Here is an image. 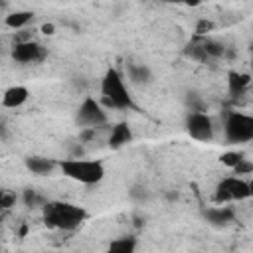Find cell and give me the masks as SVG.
<instances>
[{"instance_id": "24", "label": "cell", "mask_w": 253, "mask_h": 253, "mask_svg": "<svg viewBox=\"0 0 253 253\" xmlns=\"http://www.w3.org/2000/svg\"><path fill=\"white\" fill-rule=\"evenodd\" d=\"M200 2H202V0H186L184 4H188V6H198Z\"/></svg>"}, {"instance_id": "5", "label": "cell", "mask_w": 253, "mask_h": 253, "mask_svg": "<svg viewBox=\"0 0 253 253\" xmlns=\"http://www.w3.org/2000/svg\"><path fill=\"white\" fill-rule=\"evenodd\" d=\"M253 194L251 184L247 180H243L241 176H227L223 178L213 194V202L215 204H229V202H241V200H249Z\"/></svg>"}, {"instance_id": "15", "label": "cell", "mask_w": 253, "mask_h": 253, "mask_svg": "<svg viewBox=\"0 0 253 253\" xmlns=\"http://www.w3.org/2000/svg\"><path fill=\"white\" fill-rule=\"evenodd\" d=\"M32 20H34V12H30V10H16V12L8 14L4 22L12 30H24Z\"/></svg>"}, {"instance_id": "2", "label": "cell", "mask_w": 253, "mask_h": 253, "mask_svg": "<svg viewBox=\"0 0 253 253\" xmlns=\"http://www.w3.org/2000/svg\"><path fill=\"white\" fill-rule=\"evenodd\" d=\"M57 168L63 172V176H67L79 184H85V186L99 184L105 178V166L99 160L65 158V160L57 162Z\"/></svg>"}, {"instance_id": "21", "label": "cell", "mask_w": 253, "mask_h": 253, "mask_svg": "<svg viewBox=\"0 0 253 253\" xmlns=\"http://www.w3.org/2000/svg\"><path fill=\"white\" fill-rule=\"evenodd\" d=\"M24 200H26L28 206H36V204H42V206H43V200H42L34 190H26V192H24Z\"/></svg>"}, {"instance_id": "14", "label": "cell", "mask_w": 253, "mask_h": 253, "mask_svg": "<svg viewBox=\"0 0 253 253\" xmlns=\"http://www.w3.org/2000/svg\"><path fill=\"white\" fill-rule=\"evenodd\" d=\"M130 140H132V130L126 123H119V125L113 126L111 136H109V146L111 148H121Z\"/></svg>"}, {"instance_id": "12", "label": "cell", "mask_w": 253, "mask_h": 253, "mask_svg": "<svg viewBox=\"0 0 253 253\" xmlns=\"http://www.w3.org/2000/svg\"><path fill=\"white\" fill-rule=\"evenodd\" d=\"M206 217H208V221H210V223H215V225H225V223L233 221L235 213H233V210H231L229 206L217 204V206H213V208L206 210Z\"/></svg>"}, {"instance_id": "7", "label": "cell", "mask_w": 253, "mask_h": 253, "mask_svg": "<svg viewBox=\"0 0 253 253\" xmlns=\"http://www.w3.org/2000/svg\"><path fill=\"white\" fill-rule=\"evenodd\" d=\"M186 130L194 140L208 142L213 138V121L206 111H190L186 119Z\"/></svg>"}, {"instance_id": "23", "label": "cell", "mask_w": 253, "mask_h": 253, "mask_svg": "<svg viewBox=\"0 0 253 253\" xmlns=\"http://www.w3.org/2000/svg\"><path fill=\"white\" fill-rule=\"evenodd\" d=\"M8 138V128H6V123L0 119V140H6Z\"/></svg>"}, {"instance_id": "1", "label": "cell", "mask_w": 253, "mask_h": 253, "mask_svg": "<svg viewBox=\"0 0 253 253\" xmlns=\"http://www.w3.org/2000/svg\"><path fill=\"white\" fill-rule=\"evenodd\" d=\"M42 217L43 223L51 229H61V231H73L77 229L89 213L75 204L67 202H43L42 206Z\"/></svg>"}, {"instance_id": "8", "label": "cell", "mask_w": 253, "mask_h": 253, "mask_svg": "<svg viewBox=\"0 0 253 253\" xmlns=\"http://www.w3.org/2000/svg\"><path fill=\"white\" fill-rule=\"evenodd\" d=\"M77 121H79V125H83L87 128H97V126H101V125L107 123V113L103 111V107L99 105V101H95L93 97H87L79 105Z\"/></svg>"}, {"instance_id": "20", "label": "cell", "mask_w": 253, "mask_h": 253, "mask_svg": "<svg viewBox=\"0 0 253 253\" xmlns=\"http://www.w3.org/2000/svg\"><path fill=\"white\" fill-rule=\"evenodd\" d=\"M213 30V22L211 20H200L196 24V36H206Z\"/></svg>"}, {"instance_id": "3", "label": "cell", "mask_w": 253, "mask_h": 253, "mask_svg": "<svg viewBox=\"0 0 253 253\" xmlns=\"http://www.w3.org/2000/svg\"><path fill=\"white\" fill-rule=\"evenodd\" d=\"M101 97H103V103L113 109L132 107V97L125 85V79L115 67H109L101 79Z\"/></svg>"}, {"instance_id": "13", "label": "cell", "mask_w": 253, "mask_h": 253, "mask_svg": "<svg viewBox=\"0 0 253 253\" xmlns=\"http://www.w3.org/2000/svg\"><path fill=\"white\" fill-rule=\"evenodd\" d=\"M126 77H128L130 83L144 85V83H150L152 71L144 63H126Z\"/></svg>"}, {"instance_id": "25", "label": "cell", "mask_w": 253, "mask_h": 253, "mask_svg": "<svg viewBox=\"0 0 253 253\" xmlns=\"http://www.w3.org/2000/svg\"><path fill=\"white\" fill-rule=\"evenodd\" d=\"M162 2H170V4H184L186 0H162Z\"/></svg>"}, {"instance_id": "19", "label": "cell", "mask_w": 253, "mask_h": 253, "mask_svg": "<svg viewBox=\"0 0 253 253\" xmlns=\"http://www.w3.org/2000/svg\"><path fill=\"white\" fill-rule=\"evenodd\" d=\"M231 170H233V174H235V176L251 174V172H253V162H251L249 158H243V160H239V162L235 164V168H231Z\"/></svg>"}, {"instance_id": "10", "label": "cell", "mask_w": 253, "mask_h": 253, "mask_svg": "<svg viewBox=\"0 0 253 253\" xmlns=\"http://www.w3.org/2000/svg\"><path fill=\"white\" fill-rule=\"evenodd\" d=\"M249 85H251V75L249 73H241V71H229L227 73V87H229V95L233 99L245 95Z\"/></svg>"}, {"instance_id": "26", "label": "cell", "mask_w": 253, "mask_h": 253, "mask_svg": "<svg viewBox=\"0 0 253 253\" xmlns=\"http://www.w3.org/2000/svg\"><path fill=\"white\" fill-rule=\"evenodd\" d=\"M0 225H2V213H0Z\"/></svg>"}, {"instance_id": "22", "label": "cell", "mask_w": 253, "mask_h": 253, "mask_svg": "<svg viewBox=\"0 0 253 253\" xmlns=\"http://www.w3.org/2000/svg\"><path fill=\"white\" fill-rule=\"evenodd\" d=\"M53 32H55V26H53V24H43V26H42V34L53 36Z\"/></svg>"}, {"instance_id": "16", "label": "cell", "mask_w": 253, "mask_h": 253, "mask_svg": "<svg viewBox=\"0 0 253 253\" xmlns=\"http://www.w3.org/2000/svg\"><path fill=\"white\" fill-rule=\"evenodd\" d=\"M111 251H119V253H132L136 249V237L132 235H125V237H117L109 243Z\"/></svg>"}, {"instance_id": "9", "label": "cell", "mask_w": 253, "mask_h": 253, "mask_svg": "<svg viewBox=\"0 0 253 253\" xmlns=\"http://www.w3.org/2000/svg\"><path fill=\"white\" fill-rule=\"evenodd\" d=\"M28 97H30L28 87H24V85H12V87H8L2 93V107H6V109H18V107H22L28 101Z\"/></svg>"}, {"instance_id": "4", "label": "cell", "mask_w": 253, "mask_h": 253, "mask_svg": "<svg viewBox=\"0 0 253 253\" xmlns=\"http://www.w3.org/2000/svg\"><path fill=\"white\" fill-rule=\"evenodd\" d=\"M223 132L225 140L231 144L249 142L253 138V117L239 111H229L223 123Z\"/></svg>"}, {"instance_id": "6", "label": "cell", "mask_w": 253, "mask_h": 253, "mask_svg": "<svg viewBox=\"0 0 253 253\" xmlns=\"http://www.w3.org/2000/svg\"><path fill=\"white\" fill-rule=\"evenodd\" d=\"M12 59L16 63H22V65H28V63H40L45 59L47 55V49L36 42V40H24V42H16L12 45V51H10Z\"/></svg>"}, {"instance_id": "18", "label": "cell", "mask_w": 253, "mask_h": 253, "mask_svg": "<svg viewBox=\"0 0 253 253\" xmlns=\"http://www.w3.org/2000/svg\"><path fill=\"white\" fill-rule=\"evenodd\" d=\"M14 204H16V194H12L8 190H0V213L8 211Z\"/></svg>"}, {"instance_id": "11", "label": "cell", "mask_w": 253, "mask_h": 253, "mask_svg": "<svg viewBox=\"0 0 253 253\" xmlns=\"http://www.w3.org/2000/svg\"><path fill=\"white\" fill-rule=\"evenodd\" d=\"M24 162H26V168L38 176H47L57 168V160L45 158V156H28Z\"/></svg>"}, {"instance_id": "17", "label": "cell", "mask_w": 253, "mask_h": 253, "mask_svg": "<svg viewBox=\"0 0 253 253\" xmlns=\"http://www.w3.org/2000/svg\"><path fill=\"white\" fill-rule=\"evenodd\" d=\"M243 158H245L243 152H239V150H229V152H223L219 160H221L223 166H227V168H235V164H237L239 160H243Z\"/></svg>"}]
</instances>
